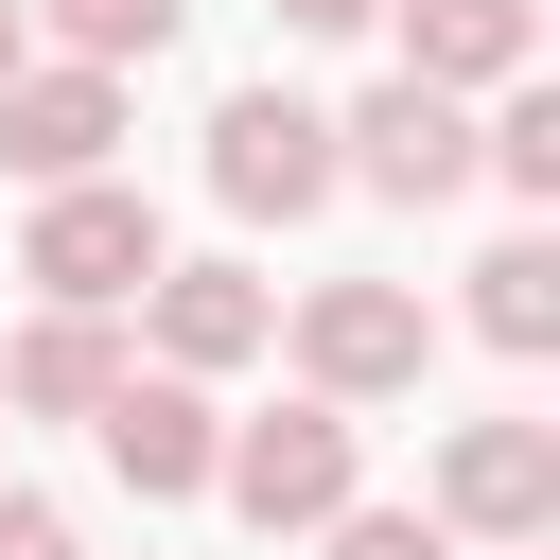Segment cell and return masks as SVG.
Wrapping results in <instances>:
<instances>
[{
	"instance_id": "7a4b0ae2",
	"label": "cell",
	"mask_w": 560,
	"mask_h": 560,
	"mask_svg": "<svg viewBox=\"0 0 560 560\" xmlns=\"http://www.w3.org/2000/svg\"><path fill=\"white\" fill-rule=\"evenodd\" d=\"M175 245H158V210H140V175H88V192H35V228H18V280H35V315H122L140 280H158Z\"/></svg>"
},
{
	"instance_id": "7c38bea8",
	"label": "cell",
	"mask_w": 560,
	"mask_h": 560,
	"mask_svg": "<svg viewBox=\"0 0 560 560\" xmlns=\"http://www.w3.org/2000/svg\"><path fill=\"white\" fill-rule=\"evenodd\" d=\"M472 332H490L508 368H542V350H560V245H542V228H508V245L472 262Z\"/></svg>"
},
{
	"instance_id": "2e32d148",
	"label": "cell",
	"mask_w": 560,
	"mask_h": 560,
	"mask_svg": "<svg viewBox=\"0 0 560 560\" xmlns=\"http://www.w3.org/2000/svg\"><path fill=\"white\" fill-rule=\"evenodd\" d=\"M0 560H88V525H70L52 490H0Z\"/></svg>"
},
{
	"instance_id": "5b68a950",
	"label": "cell",
	"mask_w": 560,
	"mask_h": 560,
	"mask_svg": "<svg viewBox=\"0 0 560 560\" xmlns=\"http://www.w3.org/2000/svg\"><path fill=\"white\" fill-rule=\"evenodd\" d=\"M210 192H228L245 228L332 210V105H298V88H228V105H210Z\"/></svg>"
},
{
	"instance_id": "8992f818",
	"label": "cell",
	"mask_w": 560,
	"mask_h": 560,
	"mask_svg": "<svg viewBox=\"0 0 560 560\" xmlns=\"http://www.w3.org/2000/svg\"><path fill=\"white\" fill-rule=\"evenodd\" d=\"M332 192H385V210H438V192H472V105H438V88H368L350 122H332Z\"/></svg>"
},
{
	"instance_id": "3957f363",
	"label": "cell",
	"mask_w": 560,
	"mask_h": 560,
	"mask_svg": "<svg viewBox=\"0 0 560 560\" xmlns=\"http://www.w3.org/2000/svg\"><path fill=\"white\" fill-rule=\"evenodd\" d=\"M420 368H438V315H420L402 280H315V298H298V402L368 420V402H402Z\"/></svg>"
},
{
	"instance_id": "8fae6325",
	"label": "cell",
	"mask_w": 560,
	"mask_h": 560,
	"mask_svg": "<svg viewBox=\"0 0 560 560\" xmlns=\"http://www.w3.org/2000/svg\"><path fill=\"white\" fill-rule=\"evenodd\" d=\"M140 350L105 332V315H35L18 332V368H0V420H105V385H122Z\"/></svg>"
},
{
	"instance_id": "5bb4252c",
	"label": "cell",
	"mask_w": 560,
	"mask_h": 560,
	"mask_svg": "<svg viewBox=\"0 0 560 560\" xmlns=\"http://www.w3.org/2000/svg\"><path fill=\"white\" fill-rule=\"evenodd\" d=\"M472 175H508L525 210H560V88H490V122H472Z\"/></svg>"
},
{
	"instance_id": "9c48e42d",
	"label": "cell",
	"mask_w": 560,
	"mask_h": 560,
	"mask_svg": "<svg viewBox=\"0 0 560 560\" xmlns=\"http://www.w3.org/2000/svg\"><path fill=\"white\" fill-rule=\"evenodd\" d=\"M105 140H122V88H105V70H52V52H35V70L0 88V175L88 192V175H105Z\"/></svg>"
},
{
	"instance_id": "52a82bcc",
	"label": "cell",
	"mask_w": 560,
	"mask_h": 560,
	"mask_svg": "<svg viewBox=\"0 0 560 560\" xmlns=\"http://www.w3.org/2000/svg\"><path fill=\"white\" fill-rule=\"evenodd\" d=\"M140 332H158V385H228L245 350H280V298L245 262H158L140 280Z\"/></svg>"
},
{
	"instance_id": "9a60e30c",
	"label": "cell",
	"mask_w": 560,
	"mask_h": 560,
	"mask_svg": "<svg viewBox=\"0 0 560 560\" xmlns=\"http://www.w3.org/2000/svg\"><path fill=\"white\" fill-rule=\"evenodd\" d=\"M315 542H332V560H455V542H438V508H332Z\"/></svg>"
},
{
	"instance_id": "6da1fadb",
	"label": "cell",
	"mask_w": 560,
	"mask_h": 560,
	"mask_svg": "<svg viewBox=\"0 0 560 560\" xmlns=\"http://www.w3.org/2000/svg\"><path fill=\"white\" fill-rule=\"evenodd\" d=\"M210 490H228L262 542H315L332 508H368V420H332V402H262V420H228Z\"/></svg>"
},
{
	"instance_id": "30bf717a",
	"label": "cell",
	"mask_w": 560,
	"mask_h": 560,
	"mask_svg": "<svg viewBox=\"0 0 560 560\" xmlns=\"http://www.w3.org/2000/svg\"><path fill=\"white\" fill-rule=\"evenodd\" d=\"M385 18H402V88H438V105L525 88V52H542V0H385Z\"/></svg>"
},
{
	"instance_id": "4fadbf2b",
	"label": "cell",
	"mask_w": 560,
	"mask_h": 560,
	"mask_svg": "<svg viewBox=\"0 0 560 560\" xmlns=\"http://www.w3.org/2000/svg\"><path fill=\"white\" fill-rule=\"evenodd\" d=\"M18 18L52 35V70H105V88H122V70H158V52H175V18H192V0H18Z\"/></svg>"
},
{
	"instance_id": "277c9868",
	"label": "cell",
	"mask_w": 560,
	"mask_h": 560,
	"mask_svg": "<svg viewBox=\"0 0 560 560\" xmlns=\"http://www.w3.org/2000/svg\"><path fill=\"white\" fill-rule=\"evenodd\" d=\"M438 542L542 560V542H560V420H455V438H438Z\"/></svg>"
},
{
	"instance_id": "ba28073f",
	"label": "cell",
	"mask_w": 560,
	"mask_h": 560,
	"mask_svg": "<svg viewBox=\"0 0 560 560\" xmlns=\"http://www.w3.org/2000/svg\"><path fill=\"white\" fill-rule=\"evenodd\" d=\"M88 438H105V472H122L140 508H192V490H210V455H228V420H210V385H158V368H122Z\"/></svg>"
},
{
	"instance_id": "ac0fdd59",
	"label": "cell",
	"mask_w": 560,
	"mask_h": 560,
	"mask_svg": "<svg viewBox=\"0 0 560 560\" xmlns=\"http://www.w3.org/2000/svg\"><path fill=\"white\" fill-rule=\"evenodd\" d=\"M18 70H35V18H18V0H0V88H18Z\"/></svg>"
},
{
	"instance_id": "e0dca14e",
	"label": "cell",
	"mask_w": 560,
	"mask_h": 560,
	"mask_svg": "<svg viewBox=\"0 0 560 560\" xmlns=\"http://www.w3.org/2000/svg\"><path fill=\"white\" fill-rule=\"evenodd\" d=\"M280 35H385V0H280Z\"/></svg>"
}]
</instances>
